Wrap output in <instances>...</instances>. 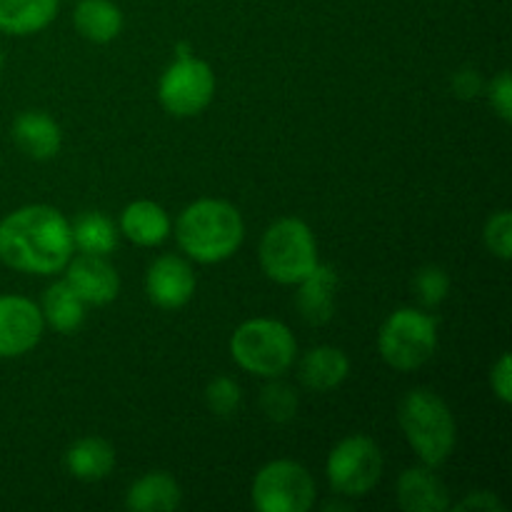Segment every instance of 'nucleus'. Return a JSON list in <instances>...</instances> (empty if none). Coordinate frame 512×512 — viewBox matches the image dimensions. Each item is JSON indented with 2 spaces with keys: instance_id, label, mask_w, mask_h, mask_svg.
Returning <instances> with one entry per match:
<instances>
[{
  "instance_id": "1",
  "label": "nucleus",
  "mask_w": 512,
  "mask_h": 512,
  "mask_svg": "<svg viewBox=\"0 0 512 512\" xmlns=\"http://www.w3.org/2000/svg\"><path fill=\"white\" fill-rule=\"evenodd\" d=\"M73 250L70 220L53 205H23L0 220V263L18 273H63Z\"/></svg>"
},
{
  "instance_id": "2",
  "label": "nucleus",
  "mask_w": 512,
  "mask_h": 512,
  "mask_svg": "<svg viewBox=\"0 0 512 512\" xmlns=\"http://www.w3.org/2000/svg\"><path fill=\"white\" fill-rule=\"evenodd\" d=\"M245 238L240 210L228 200L200 198L175 220V240L190 260L215 265L233 258Z\"/></svg>"
},
{
  "instance_id": "3",
  "label": "nucleus",
  "mask_w": 512,
  "mask_h": 512,
  "mask_svg": "<svg viewBox=\"0 0 512 512\" xmlns=\"http://www.w3.org/2000/svg\"><path fill=\"white\" fill-rule=\"evenodd\" d=\"M398 423L420 463L440 468L458 443V423L450 405L428 388H415L398 405Z\"/></svg>"
},
{
  "instance_id": "4",
  "label": "nucleus",
  "mask_w": 512,
  "mask_h": 512,
  "mask_svg": "<svg viewBox=\"0 0 512 512\" xmlns=\"http://www.w3.org/2000/svg\"><path fill=\"white\" fill-rule=\"evenodd\" d=\"M230 358L255 378H283L298 358V340L280 320H245L230 338Z\"/></svg>"
},
{
  "instance_id": "5",
  "label": "nucleus",
  "mask_w": 512,
  "mask_h": 512,
  "mask_svg": "<svg viewBox=\"0 0 512 512\" xmlns=\"http://www.w3.org/2000/svg\"><path fill=\"white\" fill-rule=\"evenodd\" d=\"M260 268L273 283L298 285L318 268V243L300 218H280L263 233L258 248Z\"/></svg>"
},
{
  "instance_id": "6",
  "label": "nucleus",
  "mask_w": 512,
  "mask_h": 512,
  "mask_svg": "<svg viewBox=\"0 0 512 512\" xmlns=\"http://www.w3.org/2000/svg\"><path fill=\"white\" fill-rule=\"evenodd\" d=\"M435 350H438V323L423 310L400 308L380 325L378 353L383 363L398 373L423 368Z\"/></svg>"
},
{
  "instance_id": "7",
  "label": "nucleus",
  "mask_w": 512,
  "mask_h": 512,
  "mask_svg": "<svg viewBox=\"0 0 512 512\" xmlns=\"http://www.w3.org/2000/svg\"><path fill=\"white\" fill-rule=\"evenodd\" d=\"M383 453L368 435H348L330 450L325 475L340 498H365L383 478Z\"/></svg>"
},
{
  "instance_id": "8",
  "label": "nucleus",
  "mask_w": 512,
  "mask_h": 512,
  "mask_svg": "<svg viewBox=\"0 0 512 512\" xmlns=\"http://www.w3.org/2000/svg\"><path fill=\"white\" fill-rule=\"evenodd\" d=\"M315 498V478L295 460H270L253 478V508L260 512H308Z\"/></svg>"
},
{
  "instance_id": "9",
  "label": "nucleus",
  "mask_w": 512,
  "mask_h": 512,
  "mask_svg": "<svg viewBox=\"0 0 512 512\" xmlns=\"http://www.w3.org/2000/svg\"><path fill=\"white\" fill-rule=\"evenodd\" d=\"M215 95V75L205 60L188 55L175 58L158 83V100L175 118H195L203 113Z\"/></svg>"
},
{
  "instance_id": "10",
  "label": "nucleus",
  "mask_w": 512,
  "mask_h": 512,
  "mask_svg": "<svg viewBox=\"0 0 512 512\" xmlns=\"http://www.w3.org/2000/svg\"><path fill=\"white\" fill-rule=\"evenodd\" d=\"M45 330L40 305L25 295H0V358H20L40 343Z\"/></svg>"
},
{
  "instance_id": "11",
  "label": "nucleus",
  "mask_w": 512,
  "mask_h": 512,
  "mask_svg": "<svg viewBox=\"0 0 512 512\" xmlns=\"http://www.w3.org/2000/svg\"><path fill=\"white\" fill-rule=\"evenodd\" d=\"M145 293L160 310H180L193 300L195 273L188 260L178 255H160L145 273Z\"/></svg>"
},
{
  "instance_id": "12",
  "label": "nucleus",
  "mask_w": 512,
  "mask_h": 512,
  "mask_svg": "<svg viewBox=\"0 0 512 512\" xmlns=\"http://www.w3.org/2000/svg\"><path fill=\"white\" fill-rule=\"evenodd\" d=\"M65 283L78 293L85 305L95 308L113 303L120 293V275L105 260V255L80 253L70 258L65 265Z\"/></svg>"
},
{
  "instance_id": "13",
  "label": "nucleus",
  "mask_w": 512,
  "mask_h": 512,
  "mask_svg": "<svg viewBox=\"0 0 512 512\" xmlns=\"http://www.w3.org/2000/svg\"><path fill=\"white\" fill-rule=\"evenodd\" d=\"M395 490L398 505L405 512H445L450 508L448 488L428 465L403 470Z\"/></svg>"
},
{
  "instance_id": "14",
  "label": "nucleus",
  "mask_w": 512,
  "mask_h": 512,
  "mask_svg": "<svg viewBox=\"0 0 512 512\" xmlns=\"http://www.w3.org/2000/svg\"><path fill=\"white\" fill-rule=\"evenodd\" d=\"M338 273L330 265L318 263V268L298 283V305L300 318L308 325H325L335 315V295H338Z\"/></svg>"
},
{
  "instance_id": "15",
  "label": "nucleus",
  "mask_w": 512,
  "mask_h": 512,
  "mask_svg": "<svg viewBox=\"0 0 512 512\" xmlns=\"http://www.w3.org/2000/svg\"><path fill=\"white\" fill-rule=\"evenodd\" d=\"M10 133H13V140L20 148V153L33 160L55 158L60 153V145H63L60 125L43 110H23L13 120Z\"/></svg>"
},
{
  "instance_id": "16",
  "label": "nucleus",
  "mask_w": 512,
  "mask_h": 512,
  "mask_svg": "<svg viewBox=\"0 0 512 512\" xmlns=\"http://www.w3.org/2000/svg\"><path fill=\"white\" fill-rule=\"evenodd\" d=\"M120 233L140 248H155L170 238L173 223L163 205L153 200H135L120 213Z\"/></svg>"
},
{
  "instance_id": "17",
  "label": "nucleus",
  "mask_w": 512,
  "mask_h": 512,
  "mask_svg": "<svg viewBox=\"0 0 512 512\" xmlns=\"http://www.w3.org/2000/svg\"><path fill=\"white\" fill-rule=\"evenodd\" d=\"M350 375L348 355L333 345L310 348L298 363V378L310 393H330L340 388Z\"/></svg>"
},
{
  "instance_id": "18",
  "label": "nucleus",
  "mask_w": 512,
  "mask_h": 512,
  "mask_svg": "<svg viewBox=\"0 0 512 512\" xmlns=\"http://www.w3.org/2000/svg\"><path fill=\"white\" fill-rule=\"evenodd\" d=\"M183 505L178 480L165 470H153L135 480L125 493V508L133 512H173Z\"/></svg>"
},
{
  "instance_id": "19",
  "label": "nucleus",
  "mask_w": 512,
  "mask_h": 512,
  "mask_svg": "<svg viewBox=\"0 0 512 512\" xmlns=\"http://www.w3.org/2000/svg\"><path fill=\"white\" fill-rule=\"evenodd\" d=\"M115 468V448L105 438L88 435L65 450V470L80 483H98Z\"/></svg>"
},
{
  "instance_id": "20",
  "label": "nucleus",
  "mask_w": 512,
  "mask_h": 512,
  "mask_svg": "<svg viewBox=\"0 0 512 512\" xmlns=\"http://www.w3.org/2000/svg\"><path fill=\"white\" fill-rule=\"evenodd\" d=\"M60 0H0V33L25 38L55 20Z\"/></svg>"
},
{
  "instance_id": "21",
  "label": "nucleus",
  "mask_w": 512,
  "mask_h": 512,
  "mask_svg": "<svg viewBox=\"0 0 512 512\" xmlns=\"http://www.w3.org/2000/svg\"><path fill=\"white\" fill-rule=\"evenodd\" d=\"M73 25L88 43H113L123 30V13L113 0H78L73 10Z\"/></svg>"
},
{
  "instance_id": "22",
  "label": "nucleus",
  "mask_w": 512,
  "mask_h": 512,
  "mask_svg": "<svg viewBox=\"0 0 512 512\" xmlns=\"http://www.w3.org/2000/svg\"><path fill=\"white\" fill-rule=\"evenodd\" d=\"M85 308L88 305L78 298V293L65 280L50 285L43 293V303H40L45 325H50L60 335H73L83 328Z\"/></svg>"
},
{
  "instance_id": "23",
  "label": "nucleus",
  "mask_w": 512,
  "mask_h": 512,
  "mask_svg": "<svg viewBox=\"0 0 512 512\" xmlns=\"http://www.w3.org/2000/svg\"><path fill=\"white\" fill-rule=\"evenodd\" d=\"M70 235H73V248L80 253L108 255L118 248L120 230L105 213L85 210L70 223Z\"/></svg>"
},
{
  "instance_id": "24",
  "label": "nucleus",
  "mask_w": 512,
  "mask_h": 512,
  "mask_svg": "<svg viewBox=\"0 0 512 512\" xmlns=\"http://www.w3.org/2000/svg\"><path fill=\"white\" fill-rule=\"evenodd\" d=\"M300 398L298 390L280 378H270V383L260 390V410L275 425L293 423L298 415Z\"/></svg>"
},
{
  "instance_id": "25",
  "label": "nucleus",
  "mask_w": 512,
  "mask_h": 512,
  "mask_svg": "<svg viewBox=\"0 0 512 512\" xmlns=\"http://www.w3.org/2000/svg\"><path fill=\"white\" fill-rule=\"evenodd\" d=\"M205 405L215 418H235L243 405V388L238 380L228 378V375H218L205 385Z\"/></svg>"
},
{
  "instance_id": "26",
  "label": "nucleus",
  "mask_w": 512,
  "mask_h": 512,
  "mask_svg": "<svg viewBox=\"0 0 512 512\" xmlns=\"http://www.w3.org/2000/svg\"><path fill=\"white\" fill-rule=\"evenodd\" d=\"M413 290L425 308H438L450 293V275L440 265H425L413 278Z\"/></svg>"
},
{
  "instance_id": "27",
  "label": "nucleus",
  "mask_w": 512,
  "mask_h": 512,
  "mask_svg": "<svg viewBox=\"0 0 512 512\" xmlns=\"http://www.w3.org/2000/svg\"><path fill=\"white\" fill-rule=\"evenodd\" d=\"M483 240H485V248L500 260H508L512 258V213L510 210H498L488 218L483 228Z\"/></svg>"
},
{
  "instance_id": "28",
  "label": "nucleus",
  "mask_w": 512,
  "mask_h": 512,
  "mask_svg": "<svg viewBox=\"0 0 512 512\" xmlns=\"http://www.w3.org/2000/svg\"><path fill=\"white\" fill-rule=\"evenodd\" d=\"M488 100L490 108L495 110L503 123H512V80L510 70H500L493 78V83L488 85Z\"/></svg>"
},
{
  "instance_id": "29",
  "label": "nucleus",
  "mask_w": 512,
  "mask_h": 512,
  "mask_svg": "<svg viewBox=\"0 0 512 512\" xmlns=\"http://www.w3.org/2000/svg\"><path fill=\"white\" fill-rule=\"evenodd\" d=\"M490 388H493V395L500 403H512V360L508 353L500 355L493 368H490Z\"/></svg>"
},
{
  "instance_id": "30",
  "label": "nucleus",
  "mask_w": 512,
  "mask_h": 512,
  "mask_svg": "<svg viewBox=\"0 0 512 512\" xmlns=\"http://www.w3.org/2000/svg\"><path fill=\"white\" fill-rule=\"evenodd\" d=\"M453 90H455V95H458V98L473 100V98H478L480 93H483V78H480L478 70L463 68V70H458V73H455Z\"/></svg>"
},
{
  "instance_id": "31",
  "label": "nucleus",
  "mask_w": 512,
  "mask_h": 512,
  "mask_svg": "<svg viewBox=\"0 0 512 512\" xmlns=\"http://www.w3.org/2000/svg\"><path fill=\"white\" fill-rule=\"evenodd\" d=\"M453 508L455 510H498V512H503L505 505H503V500H500L495 493H490V490H475V493L465 495L460 503H455Z\"/></svg>"
},
{
  "instance_id": "32",
  "label": "nucleus",
  "mask_w": 512,
  "mask_h": 512,
  "mask_svg": "<svg viewBox=\"0 0 512 512\" xmlns=\"http://www.w3.org/2000/svg\"><path fill=\"white\" fill-rule=\"evenodd\" d=\"M350 508H353V505H350L348 500H345V503H343V500H328V503H323V510L325 512H330V510H350Z\"/></svg>"
},
{
  "instance_id": "33",
  "label": "nucleus",
  "mask_w": 512,
  "mask_h": 512,
  "mask_svg": "<svg viewBox=\"0 0 512 512\" xmlns=\"http://www.w3.org/2000/svg\"><path fill=\"white\" fill-rule=\"evenodd\" d=\"M188 55H193V48L188 43L175 45V58H188Z\"/></svg>"
},
{
  "instance_id": "34",
  "label": "nucleus",
  "mask_w": 512,
  "mask_h": 512,
  "mask_svg": "<svg viewBox=\"0 0 512 512\" xmlns=\"http://www.w3.org/2000/svg\"><path fill=\"white\" fill-rule=\"evenodd\" d=\"M0 73H3V50H0Z\"/></svg>"
}]
</instances>
